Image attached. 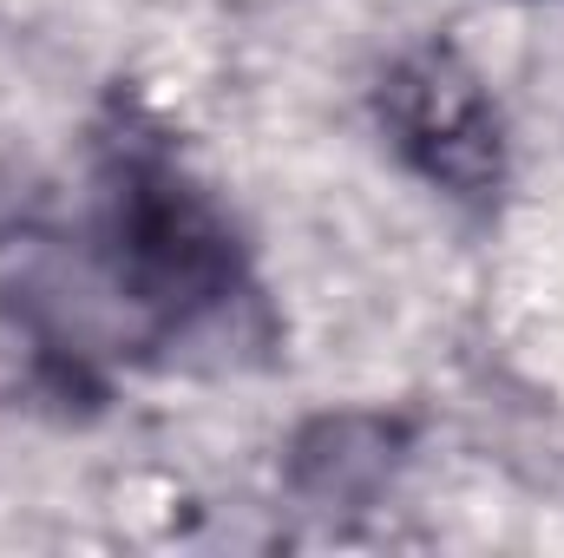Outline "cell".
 <instances>
[{"label":"cell","mask_w":564,"mask_h":558,"mask_svg":"<svg viewBox=\"0 0 564 558\" xmlns=\"http://www.w3.org/2000/svg\"><path fill=\"white\" fill-rule=\"evenodd\" d=\"M394 466V427L368 415H341V420H315L295 447V473L308 493L322 500H355L375 493Z\"/></svg>","instance_id":"obj_3"},{"label":"cell","mask_w":564,"mask_h":558,"mask_svg":"<svg viewBox=\"0 0 564 558\" xmlns=\"http://www.w3.org/2000/svg\"><path fill=\"white\" fill-rule=\"evenodd\" d=\"M375 119L408 171L459 204H492L506 184V119L473 73V60L446 40H426L381 73Z\"/></svg>","instance_id":"obj_2"},{"label":"cell","mask_w":564,"mask_h":558,"mask_svg":"<svg viewBox=\"0 0 564 558\" xmlns=\"http://www.w3.org/2000/svg\"><path fill=\"white\" fill-rule=\"evenodd\" d=\"M93 264L144 335L197 329L243 289L237 224L151 132L106 139L93 178Z\"/></svg>","instance_id":"obj_1"}]
</instances>
